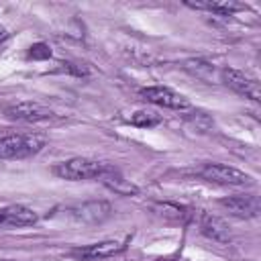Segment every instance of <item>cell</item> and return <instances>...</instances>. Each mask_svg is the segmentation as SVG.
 <instances>
[{"label": "cell", "mask_w": 261, "mask_h": 261, "mask_svg": "<svg viewBox=\"0 0 261 261\" xmlns=\"http://www.w3.org/2000/svg\"><path fill=\"white\" fill-rule=\"evenodd\" d=\"M45 147V137L37 133H14L0 137V159H27Z\"/></svg>", "instance_id": "cell-1"}, {"label": "cell", "mask_w": 261, "mask_h": 261, "mask_svg": "<svg viewBox=\"0 0 261 261\" xmlns=\"http://www.w3.org/2000/svg\"><path fill=\"white\" fill-rule=\"evenodd\" d=\"M198 175L206 181L218 184V186H234V188H243V186H251L253 177L237 167L224 165V163H206L198 169Z\"/></svg>", "instance_id": "cell-3"}, {"label": "cell", "mask_w": 261, "mask_h": 261, "mask_svg": "<svg viewBox=\"0 0 261 261\" xmlns=\"http://www.w3.org/2000/svg\"><path fill=\"white\" fill-rule=\"evenodd\" d=\"M55 71H61V73H71V75H77V77H86L90 73V69L84 65V63H73V61H59Z\"/></svg>", "instance_id": "cell-16"}, {"label": "cell", "mask_w": 261, "mask_h": 261, "mask_svg": "<svg viewBox=\"0 0 261 261\" xmlns=\"http://www.w3.org/2000/svg\"><path fill=\"white\" fill-rule=\"evenodd\" d=\"M4 114H6V118L18 120V122H43V120H49L53 116V110L39 104V102L24 100V102H16V104L6 106Z\"/></svg>", "instance_id": "cell-7"}, {"label": "cell", "mask_w": 261, "mask_h": 261, "mask_svg": "<svg viewBox=\"0 0 261 261\" xmlns=\"http://www.w3.org/2000/svg\"><path fill=\"white\" fill-rule=\"evenodd\" d=\"M112 165L96 161V159H88V157H73L67 161H61L53 167V173L61 179H69V181H80V179H100Z\"/></svg>", "instance_id": "cell-2"}, {"label": "cell", "mask_w": 261, "mask_h": 261, "mask_svg": "<svg viewBox=\"0 0 261 261\" xmlns=\"http://www.w3.org/2000/svg\"><path fill=\"white\" fill-rule=\"evenodd\" d=\"M161 122H163V116L157 114L155 110H137L130 116V124L141 126V128H153V126H157Z\"/></svg>", "instance_id": "cell-14"}, {"label": "cell", "mask_w": 261, "mask_h": 261, "mask_svg": "<svg viewBox=\"0 0 261 261\" xmlns=\"http://www.w3.org/2000/svg\"><path fill=\"white\" fill-rule=\"evenodd\" d=\"M126 249L124 241H98L92 245H84V247H75L69 251V257L77 259V261H98V259H108L114 257L118 253H122Z\"/></svg>", "instance_id": "cell-5"}, {"label": "cell", "mask_w": 261, "mask_h": 261, "mask_svg": "<svg viewBox=\"0 0 261 261\" xmlns=\"http://www.w3.org/2000/svg\"><path fill=\"white\" fill-rule=\"evenodd\" d=\"M100 179H102L104 186H108L114 194H120V196H130V194H137V192H139V188H137L135 184H130V179L122 177L120 171L114 169V167H110Z\"/></svg>", "instance_id": "cell-12"}, {"label": "cell", "mask_w": 261, "mask_h": 261, "mask_svg": "<svg viewBox=\"0 0 261 261\" xmlns=\"http://www.w3.org/2000/svg\"><path fill=\"white\" fill-rule=\"evenodd\" d=\"M73 218L82 220V222H102L104 218L110 216L112 208L108 202H84L75 208L69 210Z\"/></svg>", "instance_id": "cell-10"}, {"label": "cell", "mask_w": 261, "mask_h": 261, "mask_svg": "<svg viewBox=\"0 0 261 261\" xmlns=\"http://www.w3.org/2000/svg\"><path fill=\"white\" fill-rule=\"evenodd\" d=\"M186 6L196 8V10H208V12H214V14H220V16H230L232 12L245 8V4H239V2H232V0H222V2H186Z\"/></svg>", "instance_id": "cell-13"}, {"label": "cell", "mask_w": 261, "mask_h": 261, "mask_svg": "<svg viewBox=\"0 0 261 261\" xmlns=\"http://www.w3.org/2000/svg\"><path fill=\"white\" fill-rule=\"evenodd\" d=\"M218 204L237 218H255L259 214V198L257 196H228L220 198Z\"/></svg>", "instance_id": "cell-8"}, {"label": "cell", "mask_w": 261, "mask_h": 261, "mask_svg": "<svg viewBox=\"0 0 261 261\" xmlns=\"http://www.w3.org/2000/svg\"><path fill=\"white\" fill-rule=\"evenodd\" d=\"M35 222H37V214L27 206L12 204L0 210V226H29Z\"/></svg>", "instance_id": "cell-9"}, {"label": "cell", "mask_w": 261, "mask_h": 261, "mask_svg": "<svg viewBox=\"0 0 261 261\" xmlns=\"http://www.w3.org/2000/svg\"><path fill=\"white\" fill-rule=\"evenodd\" d=\"M222 82L232 90L237 92L239 96H245L253 102H259L261 100V88H259V82L251 75H247L245 71L241 69H232V67H226L222 69Z\"/></svg>", "instance_id": "cell-6"}, {"label": "cell", "mask_w": 261, "mask_h": 261, "mask_svg": "<svg viewBox=\"0 0 261 261\" xmlns=\"http://www.w3.org/2000/svg\"><path fill=\"white\" fill-rule=\"evenodd\" d=\"M6 261H10V259H6Z\"/></svg>", "instance_id": "cell-19"}, {"label": "cell", "mask_w": 261, "mask_h": 261, "mask_svg": "<svg viewBox=\"0 0 261 261\" xmlns=\"http://www.w3.org/2000/svg\"><path fill=\"white\" fill-rule=\"evenodd\" d=\"M6 39H8V31H6V29H2V27H0V45H2V43H4V41H6Z\"/></svg>", "instance_id": "cell-18"}, {"label": "cell", "mask_w": 261, "mask_h": 261, "mask_svg": "<svg viewBox=\"0 0 261 261\" xmlns=\"http://www.w3.org/2000/svg\"><path fill=\"white\" fill-rule=\"evenodd\" d=\"M139 96L143 100L155 104V106H161V108H171V110H190L192 108L190 100L184 94H179V92H175V90H171L167 86H147V88H141Z\"/></svg>", "instance_id": "cell-4"}, {"label": "cell", "mask_w": 261, "mask_h": 261, "mask_svg": "<svg viewBox=\"0 0 261 261\" xmlns=\"http://www.w3.org/2000/svg\"><path fill=\"white\" fill-rule=\"evenodd\" d=\"M200 230H202V234L208 237L210 241H216V243H228V241H230V228H228V224H226L222 218H218V216L202 214Z\"/></svg>", "instance_id": "cell-11"}, {"label": "cell", "mask_w": 261, "mask_h": 261, "mask_svg": "<svg viewBox=\"0 0 261 261\" xmlns=\"http://www.w3.org/2000/svg\"><path fill=\"white\" fill-rule=\"evenodd\" d=\"M153 210H155L157 214H161V216H165V218H173V220H181V218L186 216V212H184L181 206L167 204V202H163V204H155Z\"/></svg>", "instance_id": "cell-15"}, {"label": "cell", "mask_w": 261, "mask_h": 261, "mask_svg": "<svg viewBox=\"0 0 261 261\" xmlns=\"http://www.w3.org/2000/svg\"><path fill=\"white\" fill-rule=\"evenodd\" d=\"M27 57H29V59H35V61L49 59V57H51V47H49L47 43H35V45L29 47Z\"/></svg>", "instance_id": "cell-17"}]
</instances>
